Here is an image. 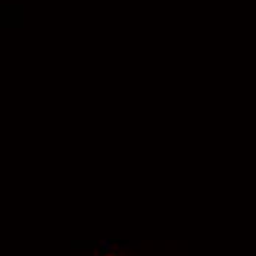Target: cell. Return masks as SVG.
<instances>
[{
  "mask_svg": "<svg viewBox=\"0 0 256 256\" xmlns=\"http://www.w3.org/2000/svg\"><path fill=\"white\" fill-rule=\"evenodd\" d=\"M94 256H100V255H99V253H96V255H94Z\"/></svg>",
  "mask_w": 256,
  "mask_h": 256,
  "instance_id": "cell-1",
  "label": "cell"
},
{
  "mask_svg": "<svg viewBox=\"0 0 256 256\" xmlns=\"http://www.w3.org/2000/svg\"><path fill=\"white\" fill-rule=\"evenodd\" d=\"M112 256H113V255H112Z\"/></svg>",
  "mask_w": 256,
  "mask_h": 256,
  "instance_id": "cell-2",
  "label": "cell"
}]
</instances>
